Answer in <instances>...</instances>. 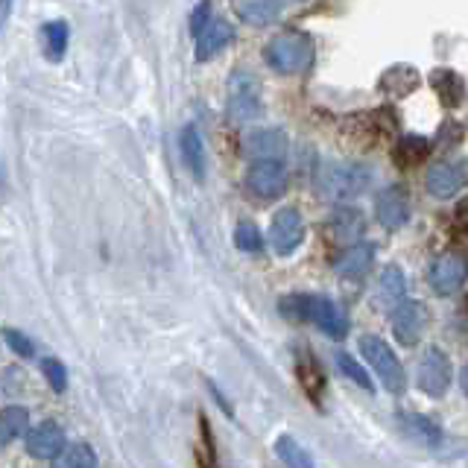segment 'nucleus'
<instances>
[{
	"instance_id": "nucleus-10",
	"label": "nucleus",
	"mask_w": 468,
	"mask_h": 468,
	"mask_svg": "<svg viewBox=\"0 0 468 468\" xmlns=\"http://www.w3.org/2000/svg\"><path fill=\"white\" fill-rule=\"evenodd\" d=\"M389 322H392L395 340H399L401 346H407V348H413L421 340L424 328H428V311H424L421 302L401 299L399 304H392Z\"/></svg>"
},
{
	"instance_id": "nucleus-27",
	"label": "nucleus",
	"mask_w": 468,
	"mask_h": 468,
	"mask_svg": "<svg viewBox=\"0 0 468 468\" xmlns=\"http://www.w3.org/2000/svg\"><path fill=\"white\" fill-rule=\"evenodd\" d=\"M275 453H278V460L287 463V465H296V468H311L314 465V457L292 436H278Z\"/></svg>"
},
{
	"instance_id": "nucleus-17",
	"label": "nucleus",
	"mask_w": 468,
	"mask_h": 468,
	"mask_svg": "<svg viewBox=\"0 0 468 468\" xmlns=\"http://www.w3.org/2000/svg\"><path fill=\"white\" fill-rule=\"evenodd\" d=\"M282 9H284L282 0H234L238 18L252 27H267V24L278 21Z\"/></svg>"
},
{
	"instance_id": "nucleus-16",
	"label": "nucleus",
	"mask_w": 468,
	"mask_h": 468,
	"mask_svg": "<svg viewBox=\"0 0 468 468\" xmlns=\"http://www.w3.org/2000/svg\"><path fill=\"white\" fill-rule=\"evenodd\" d=\"M246 153L252 158H284L287 135L282 129H258L246 138Z\"/></svg>"
},
{
	"instance_id": "nucleus-2",
	"label": "nucleus",
	"mask_w": 468,
	"mask_h": 468,
	"mask_svg": "<svg viewBox=\"0 0 468 468\" xmlns=\"http://www.w3.org/2000/svg\"><path fill=\"white\" fill-rule=\"evenodd\" d=\"M369 185H372L369 165H340V161H334V165L319 167L316 173V194L334 202L355 199Z\"/></svg>"
},
{
	"instance_id": "nucleus-22",
	"label": "nucleus",
	"mask_w": 468,
	"mask_h": 468,
	"mask_svg": "<svg viewBox=\"0 0 468 468\" xmlns=\"http://www.w3.org/2000/svg\"><path fill=\"white\" fill-rule=\"evenodd\" d=\"M399 421H401V428L407 431V436L413 439V442H421L424 448H436L439 439H442V433H439L436 424L428 416H421V413H399Z\"/></svg>"
},
{
	"instance_id": "nucleus-14",
	"label": "nucleus",
	"mask_w": 468,
	"mask_h": 468,
	"mask_svg": "<svg viewBox=\"0 0 468 468\" xmlns=\"http://www.w3.org/2000/svg\"><path fill=\"white\" fill-rule=\"evenodd\" d=\"M231 38H234V27L229 21L211 18L197 33V58L199 62H208L219 50H226V44H231Z\"/></svg>"
},
{
	"instance_id": "nucleus-19",
	"label": "nucleus",
	"mask_w": 468,
	"mask_h": 468,
	"mask_svg": "<svg viewBox=\"0 0 468 468\" xmlns=\"http://www.w3.org/2000/svg\"><path fill=\"white\" fill-rule=\"evenodd\" d=\"M296 375H299V384L307 392V399L314 404L322 401V392H325V375H322V366L314 360L311 351H302L299 360H296Z\"/></svg>"
},
{
	"instance_id": "nucleus-26",
	"label": "nucleus",
	"mask_w": 468,
	"mask_h": 468,
	"mask_svg": "<svg viewBox=\"0 0 468 468\" xmlns=\"http://www.w3.org/2000/svg\"><path fill=\"white\" fill-rule=\"evenodd\" d=\"M378 290H380V299L389 302V304H399L404 299L407 292V282H404V272L401 267H387L384 272H380V282H378Z\"/></svg>"
},
{
	"instance_id": "nucleus-15",
	"label": "nucleus",
	"mask_w": 468,
	"mask_h": 468,
	"mask_svg": "<svg viewBox=\"0 0 468 468\" xmlns=\"http://www.w3.org/2000/svg\"><path fill=\"white\" fill-rule=\"evenodd\" d=\"M431 85H433V91L445 109H457L465 100V82H463L460 73L451 70V68H436L431 73Z\"/></svg>"
},
{
	"instance_id": "nucleus-25",
	"label": "nucleus",
	"mask_w": 468,
	"mask_h": 468,
	"mask_svg": "<svg viewBox=\"0 0 468 468\" xmlns=\"http://www.w3.org/2000/svg\"><path fill=\"white\" fill-rule=\"evenodd\" d=\"M44 53H48L50 62H58V58L65 56L68 50V41H70V29L65 21H50V24H44Z\"/></svg>"
},
{
	"instance_id": "nucleus-3",
	"label": "nucleus",
	"mask_w": 468,
	"mask_h": 468,
	"mask_svg": "<svg viewBox=\"0 0 468 468\" xmlns=\"http://www.w3.org/2000/svg\"><path fill=\"white\" fill-rule=\"evenodd\" d=\"M263 58L267 65L278 73H302L311 68L314 62V41L307 38L304 33H278L275 38L267 41L263 48Z\"/></svg>"
},
{
	"instance_id": "nucleus-32",
	"label": "nucleus",
	"mask_w": 468,
	"mask_h": 468,
	"mask_svg": "<svg viewBox=\"0 0 468 468\" xmlns=\"http://www.w3.org/2000/svg\"><path fill=\"white\" fill-rule=\"evenodd\" d=\"M4 340H6V346L12 348V355H18V357H33V355H36L33 340H29V336L21 334V331L6 328V331H4Z\"/></svg>"
},
{
	"instance_id": "nucleus-23",
	"label": "nucleus",
	"mask_w": 468,
	"mask_h": 468,
	"mask_svg": "<svg viewBox=\"0 0 468 468\" xmlns=\"http://www.w3.org/2000/svg\"><path fill=\"white\" fill-rule=\"evenodd\" d=\"M431 155V141L421 135H404L399 144L392 146V158L399 167H416Z\"/></svg>"
},
{
	"instance_id": "nucleus-7",
	"label": "nucleus",
	"mask_w": 468,
	"mask_h": 468,
	"mask_svg": "<svg viewBox=\"0 0 468 468\" xmlns=\"http://www.w3.org/2000/svg\"><path fill=\"white\" fill-rule=\"evenodd\" d=\"M451 380H453V366L445 351L436 346L424 351L419 360V369H416L419 389L424 395H431V399H442V395L451 389Z\"/></svg>"
},
{
	"instance_id": "nucleus-29",
	"label": "nucleus",
	"mask_w": 468,
	"mask_h": 468,
	"mask_svg": "<svg viewBox=\"0 0 468 468\" xmlns=\"http://www.w3.org/2000/svg\"><path fill=\"white\" fill-rule=\"evenodd\" d=\"M336 366H340L343 378H348L351 384H357V387L366 389V392H375V384H372L369 372H366L363 366L348 355V351H336Z\"/></svg>"
},
{
	"instance_id": "nucleus-28",
	"label": "nucleus",
	"mask_w": 468,
	"mask_h": 468,
	"mask_svg": "<svg viewBox=\"0 0 468 468\" xmlns=\"http://www.w3.org/2000/svg\"><path fill=\"white\" fill-rule=\"evenodd\" d=\"M65 468H97L100 465V457L94 453V448L88 442H73L62 451V457H58Z\"/></svg>"
},
{
	"instance_id": "nucleus-21",
	"label": "nucleus",
	"mask_w": 468,
	"mask_h": 468,
	"mask_svg": "<svg viewBox=\"0 0 468 468\" xmlns=\"http://www.w3.org/2000/svg\"><path fill=\"white\" fill-rule=\"evenodd\" d=\"M372 258H375V249L369 243H355L340 255V261H336V272L343 278H360L372 267Z\"/></svg>"
},
{
	"instance_id": "nucleus-20",
	"label": "nucleus",
	"mask_w": 468,
	"mask_h": 468,
	"mask_svg": "<svg viewBox=\"0 0 468 468\" xmlns=\"http://www.w3.org/2000/svg\"><path fill=\"white\" fill-rule=\"evenodd\" d=\"M419 85V70L410 68V65H392L384 70V77H380L378 88L389 97H407L410 91H416Z\"/></svg>"
},
{
	"instance_id": "nucleus-13",
	"label": "nucleus",
	"mask_w": 468,
	"mask_h": 468,
	"mask_svg": "<svg viewBox=\"0 0 468 468\" xmlns=\"http://www.w3.org/2000/svg\"><path fill=\"white\" fill-rule=\"evenodd\" d=\"M65 448H68L65 431L56 421H41L33 431H27V451L36 460H58Z\"/></svg>"
},
{
	"instance_id": "nucleus-33",
	"label": "nucleus",
	"mask_w": 468,
	"mask_h": 468,
	"mask_svg": "<svg viewBox=\"0 0 468 468\" xmlns=\"http://www.w3.org/2000/svg\"><path fill=\"white\" fill-rule=\"evenodd\" d=\"M211 21V4H208V0H202V4L197 6V12L194 15H190V33H199V29L205 27V24H208Z\"/></svg>"
},
{
	"instance_id": "nucleus-12",
	"label": "nucleus",
	"mask_w": 468,
	"mask_h": 468,
	"mask_svg": "<svg viewBox=\"0 0 468 468\" xmlns=\"http://www.w3.org/2000/svg\"><path fill=\"white\" fill-rule=\"evenodd\" d=\"M375 214H378V223L384 229H389V231L407 226L410 197H407L404 185H389V187L380 190V194L375 197Z\"/></svg>"
},
{
	"instance_id": "nucleus-34",
	"label": "nucleus",
	"mask_w": 468,
	"mask_h": 468,
	"mask_svg": "<svg viewBox=\"0 0 468 468\" xmlns=\"http://www.w3.org/2000/svg\"><path fill=\"white\" fill-rule=\"evenodd\" d=\"M453 229H457L460 234H468V197H463L457 211H453Z\"/></svg>"
},
{
	"instance_id": "nucleus-36",
	"label": "nucleus",
	"mask_w": 468,
	"mask_h": 468,
	"mask_svg": "<svg viewBox=\"0 0 468 468\" xmlns=\"http://www.w3.org/2000/svg\"><path fill=\"white\" fill-rule=\"evenodd\" d=\"M460 384H463V392L468 395V366H465V369H463V378H460Z\"/></svg>"
},
{
	"instance_id": "nucleus-24",
	"label": "nucleus",
	"mask_w": 468,
	"mask_h": 468,
	"mask_svg": "<svg viewBox=\"0 0 468 468\" xmlns=\"http://www.w3.org/2000/svg\"><path fill=\"white\" fill-rule=\"evenodd\" d=\"M29 431V413L24 407H6L0 410V445H12L15 439Z\"/></svg>"
},
{
	"instance_id": "nucleus-30",
	"label": "nucleus",
	"mask_w": 468,
	"mask_h": 468,
	"mask_svg": "<svg viewBox=\"0 0 468 468\" xmlns=\"http://www.w3.org/2000/svg\"><path fill=\"white\" fill-rule=\"evenodd\" d=\"M234 246L240 249V252H258V249L263 246V238L255 223H240L238 229H234Z\"/></svg>"
},
{
	"instance_id": "nucleus-11",
	"label": "nucleus",
	"mask_w": 468,
	"mask_h": 468,
	"mask_svg": "<svg viewBox=\"0 0 468 468\" xmlns=\"http://www.w3.org/2000/svg\"><path fill=\"white\" fill-rule=\"evenodd\" d=\"M465 185H468V161H463V165L439 161V165L428 167V173H424V187H428V194L436 199H451L453 194H460Z\"/></svg>"
},
{
	"instance_id": "nucleus-5",
	"label": "nucleus",
	"mask_w": 468,
	"mask_h": 468,
	"mask_svg": "<svg viewBox=\"0 0 468 468\" xmlns=\"http://www.w3.org/2000/svg\"><path fill=\"white\" fill-rule=\"evenodd\" d=\"M261 85L249 70H234L229 80V100H226V112L231 123H252L261 117Z\"/></svg>"
},
{
	"instance_id": "nucleus-31",
	"label": "nucleus",
	"mask_w": 468,
	"mask_h": 468,
	"mask_svg": "<svg viewBox=\"0 0 468 468\" xmlns=\"http://www.w3.org/2000/svg\"><path fill=\"white\" fill-rule=\"evenodd\" d=\"M41 372H44V378H48V384H50L56 392H65V387H68V369H65V363H62V360L44 357V360H41Z\"/></svg>"
},
{
	"instance_id": "nucleus-8",
	"label": "nucleus",
	"mask_w": 468,
	"mask_h": 468,
	"mask_svg": "<svg viewBox=\"0 0 468 468\" xmlns=\"http://www.w3.org/2000/svg\"><path fill=\"white\" fill-rule=\"evenodd\" d=\"M465 278H468V255L460 252V249H448L445 255H439L428 272L431 290L436 296H451V292H457L465 284Z\"/></svg>"
},
{
	"instance_id": "nucleus-35",
	"label": "nucleus",
	"mask_w": 468,
	"mask_h": 468,
	"mask_svg": "<svg viewBox=\"0 0 468 468\" xmlns=\"http://www.w3.org/2000/svg\"><path fill=\"white\" fill-rule=\"evenodd\" d=\"M12 6H15V0H0V33H4L12 18Z\"/></svg>"
},
{
	"instance_id": "nucleus-1",
	"label": "nucleus",
	"mask_w": 468,
	"mask_h": 468,
	"mask_svg": "<svg viewBox=\"0 0 468 468\" xmlns=\"http://www.w3.org/2000/svg\"><path fill=\"white\" fill-rule=\"evenodd\" d=\"M282 311L292 319L311 322L331 340H343L348 334V316L343 314V307L331 302L328 296H314V292H299L282 302Z\"/></svg>"
},
{
	"instance_id": "nucleus-4",
	"label": "nucleus",
	"mask_w": 468,
	"mask_h": 468,
	"mask_svg": "<svg viewBox=\"0 0 468 468\" xmlns=\"http://www.w3.org/2000/svg\"><path fill=\"white\" fill-rule=\"evenodd\" d=\"M357 346H360L363 360L372 366V372L380 378V384H384L389 392L399 395L407 389V372H404L401 360L395 357V351L389 348L387 340H380V336H375V334H363Z\"/></svg>"
},
{
	"instance_id": "nucleus-6",
	"label": "nucleus",
	"mask_w": 468,
	"mask_h": 468,
	"mask_svg": "<svg viewBox=\"0 0 468 468\" xmlns=\"http://www.w3.org/2000/svg\"><path fill=\"white\" fill-rule=\"evenodd\" d=\"M246 187L255 199H278L287 190V167L282 158H255L246 173Z\"/></svg>"
},
{
	"instance_id": "nucleus-18",
	"label": "nucleus",
	"mask_w": 468,
	"mask_h": 468,
	"mask_svg": "<svg viewBox=\"0 0 468 468\" xmlns=\"http://www.w3.org/2000/svg\"><path fill=\"white\" fill-rule=\"evenodd\" d=\"M179 150H182V161L185 167L190 170L194 179H205V144H202V135L194 123H187L179 135Z\"/></svg>"
},
{
	"instance_id": "nucleus-9",
	"label": "nucleus",
	"mask_w": 468,
	"mask_h": 468,
	"mask_svg": "<svg viewBox=\"0 0 468 468\" xmlns=\"http://www.w3.org/2000/svg\"><path fill=\"white\" fill-rule=\"evenodd\" d=\"M304 240V219H302V211L299 208H282L275 211L272 223H270V243L275 249V255H292L296 249L302 246Z\"/></svg>"
}]
</instances>
